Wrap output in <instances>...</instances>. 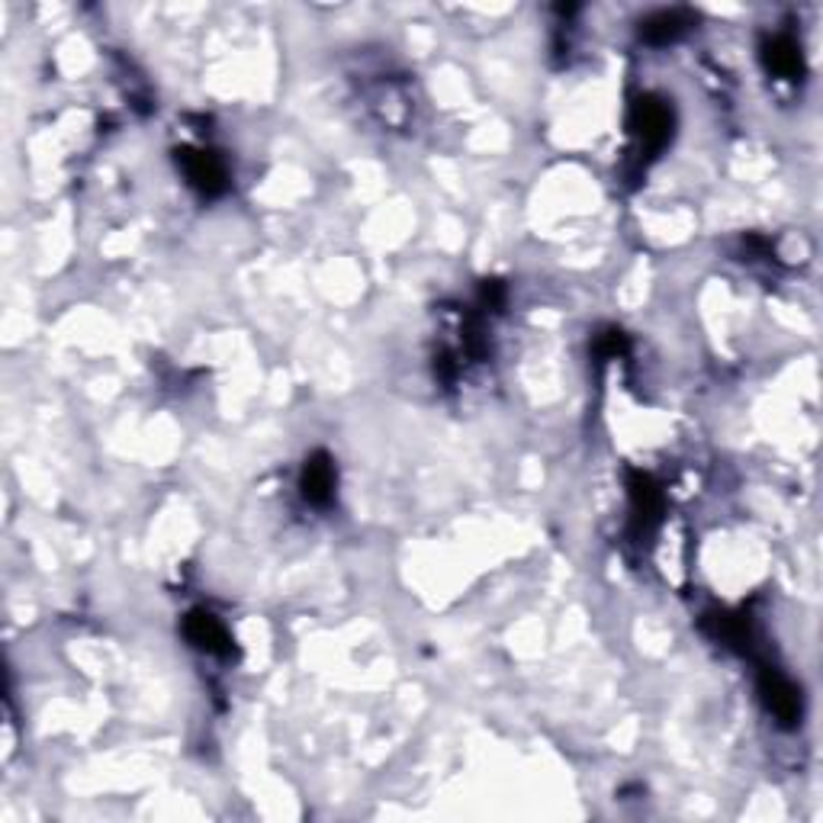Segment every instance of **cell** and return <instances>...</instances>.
<instances>
[{"instance_id":"cell-6","label":"cell","mask_w":823,"mask_h":823,"mask_svg":"<svg viewBox=\"0 0 823 823\" xmlns=\"http://www.w3.org/2000/svg\"><path fill=\"white\" fill-rule=\"evenodd\" d=\"M762 62H766V68H769L772 75L788 77V81H794V77L804 72L801 49H798V42L791 36L769 39L766 49H762Z\"/></svg>"},{"instance_id":"cell-2","label":"cell","mask_w":823,"mask_h":823,"mask_svg":"<svg viewBox=\"0 0 823 823\" xmlns=\"http://www.w3.org/2000/svg\"><path fill=\"white\" fill-rule=\"evenodd\" d=\"M759 695H762L766 708L779 724L791 727L794 720H801V695H798V688L788 682L785 675L766 670L759 675Z\"/></svg>"},{"instance_id":"cell-1","label":"cell","mask_w":823,"mask_h":823,"mask_svg":"<svg viewBox=\"0 0 823 823\" xmlns=\"http://www.w3.org/2000/svg\"><path fill=\"white\" fill-rule=\"evenodd\" d=\"M631 129L634 136L643 142L646 151H660L670 136H673V113L666 104L653 100V97H643L637 100L634 113H631Z\"/></svg>"},{"instance_id":"cell-7","label":"cell","mask_w":823,"mask_h":823,"mask_svg":"<svg viewBox=\"0 0 823 823\" xmlns=\"http://www.w3.org/2000/svg\"><path fill=\"white\" fill-rule=\"evenodd\" d=\"M688 30V17L682 10H656L640 23V36L653 45H666Z\"/></svg>"},{"instance_id":"cell-5","label":"cell","mask_w":823,"mask_h":823,"mask_svg":"<svg viewBox=\"0 0 823 823\" xmlns=\"http://www.w3.org/2000/svg\"><path fill=\"white\" fill-rule=\"evenodd\" d=\"M300 489L312 505H325V502L332 499V492H335V463H332L329 453L319 450V453H312V457L306 460L300 477Z\"/></svg>"},{"instance_id":"cell-3","label":"cell","mask_w":823,"mask_h":823,"mask_svg":"<svg viewBox=\"0 0 823 823\" xmlns=\"http://www.w3.org/2000/svg\"><path fill=\"white\" fill-rule=\"evenodd\" d=\"M181 168L188 174V181L200 193L206 196H216L225 190V164L213 154V151H196V149H184L181 151Z\"/></svg>"},{"instance_id":"cell-4","label":"cell","mask_w":823,"mask_h":823,"mask_svg":"<svg viewBox=\"0 0 823 823\" xmlns=\"http://www.w3.org/2000/svg\"><path fill=\"white\" fill-rule=\"evenodd\" d=\"M184 634L193 646L216 653V656H225L232 650V637L223 628V621L210 611H190L188 621H184Z\"/></svg>"}]
</instances>
